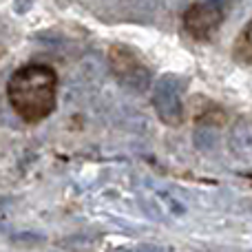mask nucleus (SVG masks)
<instances>
[{"instance_id":"1","label":"nucleus","mask_w":252,"mask_h":252,"mask_svg":"<svg viewBox=\"0 0 252 252\" xmlns=\"http://www.w3.org/2000/svg\"><path fill=\"white\" fill-rule=\"evenodd\" d=\"M7 100L18 118L35 124L47 120L58 104V73L53 66L31 62L11 73Z\"/></svg>"},{"instance_id":"2","label":"nucleus","mask_w":252,"mask_h":252,"mask_svg":"<svg viewBox=\"0 0 252 252\" xmlns=\"http://www.w3.org/2000/svg\"><path fill=\"white\" fill-rule=\"evenodd\" d=\"M109 62L113 73L128 87H144L148 82V69L144 60L124 44H113L109 49Z\"/></svg>"},{"instance_id":"3","label":"nucleus","mask_w":252,"mask_h":252,"mask_svg":"<svg viewBox=\"0 0 252 252\" xmlns=\"http://www.w3.org/2000/svg\"><path fill=\"white\" fill-rule=\"evenodd\" d=\"M223 11L210 2H195L184 13V29L195 40H208L219 29Z\"/></svg>"},{"instance_id":"4","label":"nucleus","mask_w":252,"mask_h":252,"mask_svg":"<svg viewBox=\"0 0 252 252\" xmlns=\"http://www.w3.org/2000/svg\"><path fill=\"white\" fill-rule=\"evenodd\" d=\"M248 33H250V27H244L239 33V38L235 40V49H232V56L241 62V64H250V40H248Z\"/></svg>"}]
</instances>
